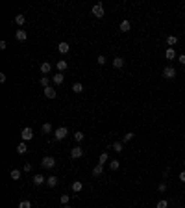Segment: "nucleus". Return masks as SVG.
Instances as JSON below:
<instances>
[{"label": "nucleus", "mask_w": 185, "mask_h": 208, "mask_svg": "<svg viewBox=\"0 0 185 208\" xmlns=\"http://www.w3.org/2000/svg\"><path fill=\"white\" fill-rule=\"evenodd\" d=\"M41 167H43V169H54V167H56V158L45 156V158L41 160Z\"/></svg>", "instance_id": "f257e3e1"}, {"label": "nucleus", "mask_w": 185, "mask_h": 208, "mask_svg": "<svg viewBox=\"0 0 185 208\" xmlns=\"http://www.w3.org/2000/svg\"><path fill=\"white\" fill-rule=\"evenodd\" d=\"M163 76H165L167 80H174V78H176V69L169 65V67H165V69H163Z\"/></svg>", "instance_id": "f03ea898"}, {"label": "nucleus", "mask_w": 185, "mask_h": 208, "mask_svg": "<svg viewBox=\"0 0 185 208\" xmlns=\"http://www.w3.org/2000/svg\"><path fill=\"white\" fill-rule=\"evenodd\" d=\"M67 134H69V130L65 126H59V128H56V132H54V138H56V139H65Z\"/></svg>", "instance_id": "7ed1b4c3"}, {"label": "nucleus", "mask_w": 185, "mask_h": 208, "mask_svg": "<svg viewBox=\"0 0 185 208\" xmlns=\"http://www.w3.org/2000/svg\"><path fill=\"white\" fill-rule=\"evenodd\" d=\"M82 156H83V149H82L80 145H76V147H72V149H70V158L78 160V158H82Z\"/></svg>", "instance_id": "20e7f679"}, {"label": "nucleus", "mask_w": 185, "mask_h": 208, "mask_svg": "<svg viewBox=\"0 0 185 208\" xmlns=\"http://www.w3.org/2000/svg\"><path fill=\"white\" fill-rule=\"evenodd\" d=\"M20 138H22V141H30L31 138H34V130H31L30 126L22 128V132H20Z\"/></svg>", "instance_id": "39448f33"}, {"label": "nucleus", "mask_w": 185, "mask_h": 208, "mask_svg": "<svg viewBox=\"0 0 185 208\" xmlns=\"http://www.w3.org/2000/svg\"><path fill=\"white\" fill-rule=\"evenodd\" d=\"M91 11H93V15H94V17L102 19V17H104V6H102V4H94Z\"/></svg>", "instance_id": "423d86ee"}, {"label": "nucleus", "mask_w": 185, "mask_h": 208, "mask_svg": "<svg viewBox=\"0 0 185 208\" xmlns=\"http://www.w3.org/2000/svg\"><path fill=\"white\" fill-rule=\"evenodd\" d=\"M56 95H58V91H56V87H45V97L46 98H56Z\"/></svg>", "instance_id": "0eeeda50"}, {"label": "nucleus", "mask_w": 185, "mask_h": 208, "mask_svg": "<svg viewBox=\"0 0 185 208\" xmlns=\"http://www.w3.org/2000/svg\"><path fill=\"white\" fill-rule=\"evenodd\" d=\"M31 182H34L35 186H41V184H45L46 182V179L43 177V175L39 173V175H34V179H31Z\"/></svg>", "instance_id": "6e6552de"}, {"label": "nucleus", "mask_w": 185, "mask_h": 208, "mask_svg": "<svg viewBox=\"0 0 185 208\" xmlns=\"http://www.w3.org/2000/svg\"><path fill=\"white\" fill-rule=\"evenodd\" d=\"M52 82H54V85H61L63 82H65V76L59 73V74H54L52 76Z\"/></svg>", "instance_id": "1a4fd4ad"}, {"label": "nucleus", "mask_w": 185, "mask_h": 208, "mask_svg": "<svg viewBox=\"0 0 185 208\" xmlns=\"http://www.w3.org/2000/svg\"><path fill=\"white\" fill-rule=\"evenodd\" d=\"M58 50H59L61 54H67V52L70 50V45H69V43H65V41H61L59 45H58Z\"/></svg>", "instance_id": "9d476101"}, {"label": "nucleus", "mask_w": 185, "mask_h": 208, "mask_svg": "<svg viewBox=\"0 0 185 208\" xmlns=\"http://www.w3.org/2000/svg\"><path fill=\"white\" fill-rule=\"evenodd\" d=\"M113 67H115V69H122V67H124V58L117 56V58L113 60Z\"/></svg>", "instance_id": "9b49d317"}, {"label": "nucleus", "mask_w": 185, "mask_h": 208, "mask_svg": "<svg viewBox=\"0 0 185 208\" xmlns=\"http://www.w3.org/2000/svg\"><path fill=\"white\" fill-rule=\"evenodd\" d=\"M56 67H58V71H59V73H65V71H67V67H69V63L65 61V60H59V61L56 63Z\"/></svg>", "instance_id": "f8f14e48"}, {"label": "nucleus", "mask_w": 185, "mask_h": 208, "mask_svg": "<svg viewBox=\"0 0 185 208\" xmlns=\"http://www.w3.org/2000/svg\"><path fill=\"white\" fill-rule=\"evenodd\" d=\"M17 152H19V154H26V152H28V147H26V141H20V143L17 145Z\"/></svg>", "instance_id": "ddd939ff"}, {"label": "nucleus", "mask_w": 185, "mask_h": 208, "mask_svg": "<svg viewBox=\"0 0 185 208\" xmlns=\"http://www.w3.org/2000/svg\"><path fill=\"white\" fill-rule=\"evenodd\" d=\"M102 173H104V166H102V163H96V166L93 167V175H94V177H100Z\"/></svg>", "instance_id": "4468645a"}, {"label": "nucleus", "mask_w": 185, "mask_h": 208, "mask_svg": "<svg viewBox=\"0 0 185 208\" xmlns=\"http://www.w3.org/2000/svg\"><path fill=\"white\" fill-rule=\"evenodd\" d=\"M46 184H48V188H56V186H58V177H56V175L48 177V179H46Z\"/></svg>", "instance_id": "2eb2a0df"}, {"label": "nucleus", "mask_w": 185, "mask_h": 208, "mask_svg": "<svg viewBox=\"0 0 185 208\" xmlns=\"http://www.w3.org/2000/svg\"><path fill=\"white\" fill-rule=\"evenodd\" d=\"M50 71H52V65H50L48 61H43V63H41V73H43V74H48Z\"/></svg>", "instance_id": "dca6fc26"}, {"label": "nucleus", "mask_w": 185, "mask_h": 208, "mask_svg": "<svg viewBox=\"0 0 185 208\" xmlns=\"http://www.w3.org/2000/svg\"><path fill=\"white\" fill-rule=\"evenodd\" d=\"M15 37H17V41H26V37H28V34H26V30H17V34H15Z\"/></svg>", "instance_id": "f3484780"}, {"label": "nucleus", "mask_w": 185, "mask_h": 208, "mask_svg": "<svg viewBox=\"0 0 185 208\" xmlns=\"http://www.w3.org/2000/svg\"><path fill=\"white\" fill-rule=\"evenodd\" d=\"M82 190H83V184H82L80 180H76V182H72V191H74V193H80Z\"/></svg>", "instance_id": "a211bd4d"}, {"label": "nucleus", "mask_w": 185, "mask_h": 208, "mask_svg": "<svg viewBox=\"0 0 185 208\" xmlns=\"http://www.w3.org/2000/svg\"><path fill=\"white\" fill-rule=\"evenodd\" d=\"M178 43V37L176 36H169L167 37V45H169V48H174V45Z\"/></svg>", "instance_id": "6ab92c4d"}, {"label": "nucleus", "mask_w": 185, "mask_h": 208, "mask_svg": "<svg viewBox=\"0 0 185 208\" xmlns=\"http://www.w3.org/2000/svg\"><path fill=\"white\" fill-rule=\"evenodd\" d=\"M118 28H121V32H124V34H126V32H130L132 24H130V20H122V23H121V26H118Z\"/></svg>", "instance_id": "aec40b11"}, {"label": "nucleus", "mask_w": 185, "mask_h": 208, "mask_svg": "<svg viewBox=\"0 0 185 208\" xmlns=\"http://www.w3.org/2000/svg\"><path fill=\"white\" fill-rule=\"evenodd\" d=\"M11 180H20V175H22V171H19V169H11Z\"/></svg>", "instance_id": "412c9836"}, {"label": "nucleus", "mask_w": 185, "mask_h": 208, "mask_svg": "<svg viewBox=\"0 0 185 208\" xmlns=\"http://www.w3.org/2000/svg\"><path fill=\"white\" fill-rule=\"evenodd\" d=\"M52 130H54L52 125H50V123H45V125H43V128H41V132H43V134H52Z\"/></svg>", "instance_id": "4be33fe9"}, {"label": "nucleus", "mask_w": 185, "mask_h": 208, "mask_svg": "<svg viewBox=\"0 0 185 208\" xmlns=\"http://www.w3.org/2000/svg\"><path fill=\"white\" fill-rule=\"evenodd\" d=\"M165 58H167V60H174V58H176V50H174V48H167Z\"/></svg>", "instance_id": "5701e85b"}, {"label": "nucleus", "mask_w": 185, "mask_h": 208, "mask_svg": "<svg viewBox=\"0 0 185 208\" xmlns=\"http://www.w3.org/2000/svg\"><path fill=\"white\" fill-rule=\"evenodd\" d=\"M15 23H17V24H19V26H22V24H24V23H26V17H24V15H22V13H19V15H17V17H15Z\"/></svg>", "instance_id": "b1692460"}, {"label": "nucleus", "mask_w": 185, "mask_h": 208, "mask_svg": "<svg viewBox=\"0 0 185 208\" xmlns=\"http://www.w3.org/2000/svg\"><path fill=\"white\" fill-rule=\"evenodd\" d=\"M111 149H115V152H122V141H115V143L111 145Z\"/></svg>", "instance_id": "393cba45"}, {"label": "nucleus", "mask_w": 185, "mask_h": 208, "mask_svg": "<svg viewBox=\"0 0 185 208\" xmlns=\"http://www.w3.org/2000/svg\"><path fill=\"white\" fill-rule=\"evenodd\" d=\"M118 167H121V162H118V160H111V162H109V169H111V171H117Z\"/></svg>", "instance_id": "a878e982"}, {"label": "nucleus", "mask_w": 185, "mask_h": 208, "mask_svg": "<svg viewBox=\"0 0 185 208\" xmlns=\"http://www.w3.org/2000/svg\"><path fill=\"white\" fill-rule=\"evenodd\" d=\"M72 91H74V93H82V91H83V85H82L80 82L72 84Z\"/></svg>", "instance_id": "bb28decb"}, {"label": "nucleus", "mask_w": 185, "mask_h": 208, "mask_svg": "<svg viewBox=\"0 0 185 208\" xmlns=\"http://www.w3.org/2000/svg\"><path fill=\"white\" fill-rule=\"evenodd\" d=\"M39 84H41L43 87H50V80H48V76H41V80H39Z\"/></svg>", "instance_id": "cd10ccee"}, {"label": "nucleus", "mask_w": 185, "mask_h": 208, "mask_svg": "<svg viewBox=\"0 0 185 208\" xmlns=\"http://www.w3.org/2000/svg\"><path fill=\"white\" fill-rule=\"evenodd\" d=\"M133 132H128V134H124V138H122V143H128V141H132L133 139Z\"/></svg>", "instance_id": "c85d7f7f"}, {"label": "nucleus", "mask_w": 185, "mask_h": 208, "mask_svg": "<svg viewBox=\"0 0 185 208\" xmlns=\"http://www.w3.org/2000/svg\"><path fill=\"white\" fill-rule=\"evenodd\" d=\"M107 160H109V156H107V152H102V154H100V158H98V163H102V166H104V163H106Z\"/></svg>", "instance_id": "c756f323"}, {"label": "nucleus", "mask_w": 185, "mask_h": 208, "mask_svg": "<svg viewBox=\"0 0 185 208\" xmlns=\"http://www.w3.org/2000/svg\"><path fill=\"white\" fill-rule=\"evenodd\" d=\"M59 201H61V204H63V206H65V204H69V201H70V197H69V193H65V195H61V199H59Z\"/></svg>", "instance_id": "7c9ffc66"}, {"label": "nucleus", "mask_w": 185, "mask_h": 208, "mask_svg": "<svg viewBox=\"0 0 185 208\" xmlns=\"http://www.w3.org/2000/svg\"><path fill=\"white\" fill-rule=\"evenodd\" d=\"M157 208H169V201H167V199L157 201Z\"/></svg>", "instance_id": "2f4dec72"}, {"label": "nucleus", "mask_w": 185, "mask_h": 208, "mask_svg": "<svg viewBox=\"0 0 185 208\" xmlns=\"http://www.w3.org/2000/svg\"><path fill=\"white\" fill-rule=\"evenodd\" d=\"M19 208H31V203L26 199V201H20L19 203Z\"/></svg>", "instance_id": "473e14b6"}, {"label": "nucleus", "mask_w": 185, "mask_h": 208, "mask_svg": "<svg viewBox=\"0 0 185 208\" xmlns=\"http://www.w3.org/2000/svg\"><path fill=\"white\" fill-rule=\"evenodd\" d=\"M83 138H85L83 132H74V139H76V141H83Z\"/></svg>", "instance_id": "72a5a7b5"}, {"label": "nucleus", "mask_w": 185, "mask_h": 208, "mask_svg": "<svg viewBox=\"0 0 185 208\" xmlns=\"http://www.w3.org/2000/svg\"><path fill=\"white\" fill-rule=\"evenodd\" d=\"M157 190H159L161 193H165V191H167V182H159V186H157Z\"/></svg>", "instance_id": "f704fd0d"}, {"label": "nucleus", "mask_w": 185, "mask_h": 208, "mask_svg": "<svg viewBox=\"0 0 185 208\" xmlns=\"http://www.w3.org/2000/svg\"><path fill=\"white\" fill-rule=\"evenodd\" d=\"M22 171H24V173H30V171H31V163H24V166H22Z\"/></svg>", "instance_id": "c9c22d12"}, {"label": "nucleus", "mask_w": 185, "mask_h": 208, "mask_svg": "<svg viewBox=\"0 0 185 208\" xmlns=\"http://www.w3.org/2000/svg\"><path fill=\"white\" fill-rule=\"evenodd\" d=\"M178 61H180L181 65H185V54H180V56H178Z\"/></svg>", "instance_id": "e433bc0d"}, {"label": "nucleus", "mask_w": 185, "mask_h": 208, "mask_svg": "<svg viewBox=\"0 0 185 208\" xmlns=\"http://www.w3.org/2000/svg\"><path fill=\"white\" fill-rule=\"evenodd\" d=\"M96 61H98V65H104V63H106V58H104V56H98V60H96Z\"/></svg>", "instance_id": "4c0bfd02"}, {"label": "nucleus", "mask_w": 185, "mask_h": 208, "mask_svg": "<svg viewBox=\"0 0 185 208\" xmlns=\"http://www.w3.org/2000/svg\"><path fill=\"white\" fill-rule=\"evenodd\" d=\"M4 82H6V74L0 73V84H4Z\"/></svg>", "instance_id": "58836bf2"}, {"label": "nucleus", "mask_w": 185, "mask_h": 208, "mask_svg": "<svg viewBox=\"0 0 185 208\" xmlns=\"http://www.w3.org/2000/svg\"><path fill=\"white\" fill-rule=\"evenodd\" d=\"M180 180H181V182H185V171H181V173H180Z\"/></svg>", "instance_id": "ea45409f"}, {"label": "nucleus", "mask_w": 185, "mask_h": 208, "mask_svg": "<svg viewBox=\"0 0 185 208\" xmlns=\"http://www.w3.org/2000/svg\"><path fill=\"white\" fill-rule=\"evenodd\" d=\"M6 47H7V43H6V41H0V48H2V50H4Z\"/></svg>", "instance_id": "a19ab883"}, {"label": "nucleus", "mask_w": 185, "mask_h": 208, "mask_svg": "<svg viewBox=\"0 0 185 208\" xmlns=\"http://www.w3.org/2000/svg\"><path fill=\"white\" fill-rule=\"evenodd\" d=\"M63 208H70V206H69V204H65V206H63Z\"/></svg>", "instance_id": "79ce46f5"}, {"label": "nucleus", "mask_w": 185, "mask_h": 208, "mask_svg": "<svg viewBox=\"0 0 185 208\" xmlns=\"http://www.w3.org/2000/svg\"><path fill=\"white\" fill-rule=\"evenodd\" d=\"M183 166H185V160H183Z\"/></svg>", "instance_id": "37998d69"}]
</instances>
